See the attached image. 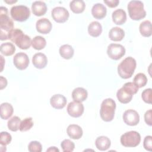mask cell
I'll return each instance as SVG.
<instances>
[{"label": "cell", "instance_id": "obj_1", "mask_svg": "<svg viewBox=\"0 0 152 152\" xmlns=\"http://www.w3.org/2000/svg\"><path fill=\"white\" fill-rule=\"evenodd\" d=\"M14 23L8 15V10L6 7H0V39L5 40L8 39L11 31L13 30Z\"/></svg>", "mask_w": 152, "mask_h": 152}, {"label": "cell", "instance_id": "obj_2", "mask_svg": "<svg viewBox=\"0 0 152 152\" xmlns=\"http://www.w3.org/2000/svg\"><path fill=\"white\" fill-rule=\"evenodd\" d=\"M8 39L23 50L28 49L31 45L30 37L28 35L24 34L22 30L18 28L13 29L11 31Z\"/></svg>", "mask_w": 152, "mask_h": 152}, {"label": "cell", "instance_id": "obj_3", "mask_svg": "<svg viewBox=\"0 0 152 152\" xmlns=\"http://www.w3.org/2000/svg\"><path fill=\"white\" fill-rule=\"evenodd\" d=\"M136 61L131 56L124 59L118 66L119 75L124 79L129 78L133 75L136 68Z\"/></svg>", "mask_w": 152, "mask_h": 152}, {"label": "cell", "instance_id": "obj_4", "mask_svg": "<svg viewBox=\"0 0 152 152\" xmlns=\"http://www.w3.org/2000/svg\"><path fill=\"white\" fill-rule=\"evenodd\" d=\"M116 109V103L111 98L104 99L100 106V115L103 121L110 122L113 119L115 111Z\"/></svg>", "mask_w": 152, "mask_h": 152}, {"label": "cell", "instance_id": "obj_5", "mask_svg": "<svg viewBox=\"0 0 152 152\" xmlns=\"http://www.w3.org/2000/svg\"><path fill=\"white\" fill-rule=\"evenodd\" d=\"M127 8L129 15L133 20H140L146 16L144 4L141 1H131L128 4Z\"/></svg>", "mask_w": 152, "mask_h": 152}, {"label": "cell", "instance_id": "obj_6", "mask_svg": "<svg viewBox=\"0 0 152 152\" xmlns=\"http://www.w3.org/2000/svg\"><path fill=\"white\" fill-rule=\"evenodd\" d=\"M121 144L126 147H135L139 145L141 141L140 134L135 131L126 132L121 137Z\"/></svg>", "mask_w": 152, "mask_h": 152}, {"label": "cell", "instance_id": "obj_7", "mask_svg": "<svg viewBox=\"0 0 152 152\" xmlns=\"http://www.w3.org/2000/svg\"><path fill=\"white\" fill-rule=\"evenodd\" d=\"M10 14L12 19L17 21H26L30 15L29 8L25 5H15L11 8Z\"/></svg>", "mask_w": 152, "mask_h": 152}, {"label": "cell", "instance_id": "obj_8", "mask_svg": "<svg viewBox=\"0 0 152 152\" xmlns=\"http://www.w3.org/2000/svg\"><path fill=\"white\" fill-rule=\"evenodd\" d=\"M107 53L110 58L118 60L125 55V49L120 44L111 43L107 47Z\"/></svg>", "mask_w": 152, "mask_h": 152}, {"label": "cell", "instance_id": "obj_9", "mask_svg": "<svg viewBox=\"0 0 152 152\" xmlns=\"http://www.w3.org/2000/svg\"><path fill=\"white\" fill-rule=\"evenodd\" d=\"M69 14L68 11L62 7H57L52 11V17L57 23H63L68 19Z\"/></svg>", "mask_w": 152, "mask_h": 152}, {"label": "cell", "instance_id": "obj_10", "mask_svg": "<svg viewBox=\"0 0 152 152\" xmlns=\"http://www.w3.org/2000/svg\"><path fill=\"white\" fill-rule=\"evenodd\" d=\"M13 63L17 69L24 70L28 66L29 58L27 55L25 53L19 52L16 53L14 56Z\"/></svg>", "mask_w": 152, "mask_h": 152}, {"label": "cell", "instance_id": "obj_11", "mask_svg": "<svg viewBox=\"0 0 152 152\" xmlns=\"http://www.w3.org/2000/svg\"><path fill=\"white\" fill-rule=\"evenodd\" d=\"M67 112L72 117L78 118L81 116L84 110V107L81 102H71L67 106Z\"/></svg>", "mask_w": 152, "mask_h": 152}, {"label": "cell", "instance_id": "obj_12", "mask_svg": "<svg viewBox=\"0 0 152 152\" xmlns=\"http://www.w3.org/2000/svg\"><path fill=\"white\" fill-rule=\"evenodd\" d=\"M124 122L129 126H135L140 121V116L138 112L133 109H128L123 114Z\"/></svg>", "mask_w": 152, "mask_h": 152}, {"label": "cell", "instance_id": "obj_13", "mask_svg": "<svg viewBox=\"0 0 152 152\" xmlns=\"http://www.w3.org/2000/svg\"><path fill=\"white\" fill-rule=\"evenodd\" d=\"M36 27L39 33L46 34L51 31L52 25L51 22L48 18H43L37 21Z\"/></svg>", "mask_w": 152, "mask_h": 152}, {"label": "cell", "instance_id": "obj_14", "mask_svg": "<svg viewBox=\"0 0 152 152\" xmlns=\"http://www.w3.org/2000/svg\"><path fill=\"white\" fill-rule=\"evenodd\" d=\"M50 103L53 108L61 109L64 108L66 104V99L64 96L60 94H56L51 97Z\"/></svg>", "mask_w": 152, "mask_h": 152}, {"label": "cell", "instance_id": "obj_15", "mask_svg": "<svg viewBox=\"0 0 152 152\" xmlns=\"http://www.w3.org/2000/svg\"><path fill=\"white\" fill-rule=\"evenodd\" d=\"M32 63L36 68L42 69L46 66L48 64V59L44 53H37L34 54L32 58Z\"/></svg>", "mask_w": 152, "mask_h": 152}, {"label": "cell", "instance_id": "obj_16", "mask_svg": "<svg viewBox=\"0 0 152 152\" xmlns=\"http://www.w3.org/2000/svg\"><path fill=\"white\" fill-rule=\"evenodd\" d=\"M106 8L102 4L100 3L94 4L91 9V14L93 17L99 20L103 18L106 16Z\"/></svg>", "mask_w": 152, "mask_h": 152}, {"label": "cell", "instance_id": "obj_17", "mask_svg": "<svg viewBox=\"0 0 152 152\" xmlns=\"http://www.w3.org/2000/svg\"><path fill=\"white\" fill-rule=\"evenodd\" d=\"M66 132L68 136L74 140L80 139L83 133L82 128L79 125L75 124L69 125L66 129Z\"/></svg>", "mask_w": 152, "mask_h": 152}, {"label": "cell", "instance_id": "obj_18", "mask_svg": "<svg viewBox=\"0 0 152 152\" xmlns=\"http://www.w3.org/2000/svg\"><path fill=\"white\" fill-rule=\"evenodd\" d=\"M31 10L33 14L39 17L45 14L47 11V6L43 1H34L32 4Z\"/></svg>", "mask_w": 152, "mask_h": 152}, {"label": "cell", "instance_id": "obj_19", "mask_svg": "<svg viewBox=\"0 0 152 152\" xmlns=\"http://www.w3.org/2000/svg\"><path fill=\"white\" fill-rule=\"evenodd\" d=\"M112 20L117 25H122L126 22V14L122 9H117L112 12Z\"/></svg>", "mask_w": 152, "mask_h": 152}, {"label": "cell", "instance_id": "obj_20", "mask_svg": "<svg viewBox=\"0 0 152 152\" xmlns=\"http://www.w3.org/2000/svg\"><path fill=\"white\" fill-rule=\"evenodd\" d=\"M88 93L87 90L83 87H77L72 92V97L75 102H82L87 98Z\"/></svg>", "mask_w": 152, "mask_h": 152}, {"label": "cell", "instance_id": "obj_21", "mask_svg": "<svg viewBox=\"0 0 152 152\" xmlns=\"http://www.w3.org/2000/svg\"><path fill=\"white\" fill-rule=\"evenodd\" d=\"M125 36V32L123 29L118 27L112 28L109 33V37L111 40L118 42L122 40Z\"/></svg>", "mask_w": 152, "mask_h": 152}, {"label": "cell", "instance_id": "obj_22", "mask_svg": "<svg viewBox=\"0 0 152 152\" xmlns=\"http://www.w3.org/2000/svg\"><path fill=\"white\" fill-rule=\"evenodd\" d=\"M0 116L2 119H9L12 115L14 109L12 105L9 103H3L0 106Z\"/></svg>", "mask_w": 152, "mask_h": 152}, {"label": "cell", "instance_id": "obj_23", "mask_svg": "<svg viewBox=\"0 0 152 152\" xmlns=\"http://www.w3.org/2000/svg\"><path fill=\"white\" fill-rule=\"evenodd\" d=\"M96 147L100 151H106L110 146V139L106 136H100L97 137L95 141Z\"/></svg>", "mask_w": 152, "mask_h": 152}, {"label": "cell", "instance_id": "obj_24", "mask_svg": "<svg viewBox=\"0 0 152 152\" xmlns=\"http://www.w3.org/2000/svg\"><path fill=\"white\" fill-rule=\"evenodd\" d=\"M88 34L92 37L99 36L102 32V25L98 21H93L88 26Z\"/></svg>", "mask_w": 152, "mask_h": 152}, {"label": "cell", "instance_id": "obj_25", "mask_svg": "<svg viewBox=\"0 0 152 152\" xmlns=\"http://www.w3.org/2000/svg\"><path fill=\"white\" fill-rule=\"evenodd\" d=\"M140 32L141 34L144 37H150L152 34L151 23L149 20H145L142 21L139 27Z\"/></svg>", "mask_w": 152, "mask_h": 152}, {"label": "cell", "instance_id": "obj_26", "mask_svg": "<svg viewBox=\"0 0 152 152\" xmlns=\"http://www.w3.org/2000/svg\"><path fill=\"white\" fill-rule=\"evenodd\" d=\"M71 11L75 14H80L84 11L86 4L83 0H74L69 4Z\"/></svg>", "mask_w": 152, "mask_h": 152}, {"label": "cell", "instance_id": "obj_27", "mask_svg": "<svg viewBox=\"0 0 152 152\" xmlns=\"http://www.w3.org/2000/svg\"><path fill=\"white\" fill-rule=\"evenodd\" d=\"M60 55L65 59H69L72 58L74 53V49L69 45H64L61 46L59 50Z\"/></svg>", "mask_w": 152, "mask_h": 152}, {"label": "cell", "instance_id": "obj_28", "mask_svg": "<svg viewBox=\"0 0 152 152\" xmlns=\"http://www.w3.org/2000/svg\"><path fill=\"white\" fill-rule=\"evenodd\" d=\"M133 95L130 94L126 91L122 87L119 89L116 93V97L118 100L124 104H126L130 102L132 99Z\"/></svg>", "mask_w": 152, "mask_h": 152}, {"label": "cell", "instance_id": "obj_29", "mask_svg": "<svg viewBox=\"0 0 152 152\" xmlns=\"http://www.w3.org/2000/svg\"><path fill=\"white\" fill-rule=\"evenodd\" d=\"M0 50L2 54L5 56H11L14 54L15 51L14 45L10 42L3 43L0 46Z\"/></svg>", "mask_w": 152, "mask_h": 152}, {"label": "cell", "instance_id": "obj_30", "mask_svg": "<svg viewBox=\"0 0 152 152\" xmlns=\"http://www.w3.org/2000/svg\"><path fill=\"white\" fill-rule=\"evenodd\" d=\"M46 45L45 39L40 36L34 37L31 40V46L36 50H42Z\"/></svg>", "mask_w": 152, "mask_h": 152}, {"label": "cell", "instance_id": "obj_31", "mask_svg": "<svg viewBox=\"0 0 152 152\" xmlns=\"http://www.w3.org/2000/svg\"><path fill=\"white\" fill-rule=\"evenodd\" d=\"M20 123H21L20 118L17 116H15L12 117L8 121L7 126L10 130L13 132H15L20 129Z\"/></svg>", "mask_w": 152, "mask_h": 152}, {"label": "cell", "instance_id": "obj_32", "mask_svg": "<svg viewBox=\"0 0 152 152\" xmlns=\"http://www.w3.org/2000/svg\"><path fill=\"white\" fill-rule=\"evenodd\" d=\"M147 83V78L143 73L137 74L134 78V83L138 87L141 88L146 85Z\"/></svg>", "mask_w": 152, "mask_h": 152}, {"label": "cell", "instance_id": "obj_33", "mask_svg": "<svg viewBox=\"0 0 152 152\" xmlns=\"http://www.w3.org/2000/svg\"><path fill=\"white\" fill-rule=\"evenodd\" d=\"M33 126V119L31 117L26 118L21 121L20 125V131L21 132H26L30 130Z\"/></svg>", "mask_w": 152, "mask_h": 152}, {"label": "cell", "instance_id": "obj_34", "mask_svg": "<svg viewBox=\"0 0 152 152\" xmlns=\"http://www.w3.org/2000/svg\"><path fill=\"white\" fill-rule=\"evenodd\" d=\"M61 148L64 152H71L74 150L75 144L70 140L65 139L61 144Z\"/></svg>", "mask_w": 152, "mask_h": 152}, {"label": "cell", "instance_id": "obj_35", "mask_svg": "<svg viewBox=\"0 0 152 152\" xmlns=\"http://www.w3.org/2000/svg\"><path fill=\"white\" fill-rule=\"evenodd\" d=\"M122 88L127 91L128 93L134 95L136 94L138 91V87L132 82H128L124 84V85L122 86Z\"/></svg>", "mask_w": 152, "mask_h": 152}, {"label": "cell", "instance_id": "obj_36", "mask_svg": "<svg viewBox=\"0 0 152 152\" xmlns=\"http://www.w3.org/2000/svg\"><path fill=\"white\" fill-rule=\"evenodd\" d=\"M12 137L10 134L7 132H1L0 135V144L1 146L6 147L11 141Z\"/></svg>", "mask_w": 152, "mask_h": 152}, {"label": "cell", "instance_id": "obj_37", "mask_svg": "<svg viewBox=\"0 0 152 152\" xmlns=\"http://www.w3.org/2000/svg\"><path fill=\"white\" fill-rule=\"evenodd\" d=\"M28 150L30 152H41L42 150V146L40 142L32 141L28 145Z\"/></svg>", "mask_w": 152, "mask_h": 152}, {"label": "cell", "instance_id": "obj_38", "mask_svg": "<svg viewBox=\"0 0 152 152\" xmlns=\"http://www.w3.org/2000/svg\"><path fill=\"white\" fill-rule=\"evenodd\" d=\"M141 97L143 101L147 103L151 104L152 100V89L149 88L145 89L141 94Z\"/></svg>", "mask_w": 152, "mask_h": 152}, {"label": "cell", "instance_id": "obj_39", "mask_svg": "<svg viewBox=\"0 0 152 152\" xmlns=\"http://www.w3.org/2000/svg\"><path fill=\"white\" fill-rule=\"evenodd\" d=\"M143 146L146 150L149 151H152V137L151 135L146 136L144 138Z\"/></svg>", "mask_w": 152, "mask_h": 152}, {"label": "cell", "instance_id": "obj_40", "mask_svg": "<svg viewBox=\"0 0 152 152\" xmlns=\"http://www.w3.org/2000/svg\"><path fill=\"white\" fill-rule=\"evenodd\" d=\"M151 114H152L151 109H149L148 110L146 111V112L144 114V120H145V122L149 126H151L152 125Z\"/></svg>", "mask_w": 152, "mask_h": 152}, {"label": "cell", "instance_id": "obj_41", "mask_svg": "<svg viewBox=\"0 0 152 152\" xmlns=\"http://www.w3.org/2000/svg\"><path fill=\"white\" fill-rule=\"evenodd\" d=\"M104 2L110 8H115L118 6L119 3L118 0H109V1H104Z\"/></svg>", "mask_w": 152, "mask_h": 152}, {"label": "cell", "instance_id": "obj_42", "mask_svg": "<svg viewBox=\"0 0 152 152\" xmlns=\"http://www.w3.org/2000/svg\"><path fill=\"white\" fill-rule=\"evenodd\" d=\"M7 85V80L2 76L0 77V89L2 90L5 88Z\"/></svg>", "mask_w": 152, "mask_h": 152}, {"label": "cell", "instance_id": "obj_43", "mask_svg": "<svg viewBox=\"0 0 152 152\" xmlns=\"http://www.w3.org/2000/svg\"><path fill=\"white\" fill-rule=\"evenodd\" d=\"M46 151H54V152H56V151H58L59 152V150L58 148H57L56 147H50L49 148L47 149Z\"/></svg>", "mask_w": 152, "mask_h": 152}, {"label": "cell", "instance_id": "obj_44", "mask_svg": "<svg viewBox=\"0 0 152 152\" xmlns=\"http://www.w3.org/2000/svg\"><path fill=\"white\" fill-rule=\"evenodd\" d=\"M5 2L8 3V4H12V3H15L17 2V1H5Z\"/></svg>", "mask_w": 152, "mask_h": 152}]
</instances>
